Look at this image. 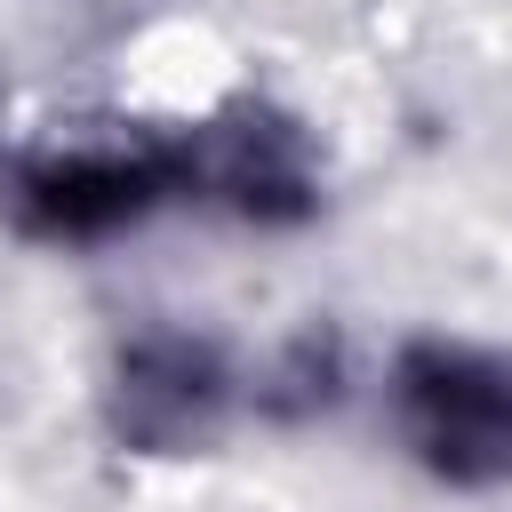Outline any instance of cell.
Masks as SVG:
<instances>
[{
  "mask_svg": "<svg viewBox=\"0 0 512 512\" xmlns=\"http://www.w3.org/2000/svg\"><path fill=\"white\" fill-rule=\"evenodd\" d=\"M184 200V160H176V128L152 136H40L24 152H8L0 168V208L16 216V232L56 240V248H88L112 240L160 208Z\"/></svg>",
  "mask_w": 512,
  "mask_h": 512,
  "instance_id": "obj_1",
  "label": "cell"
},
{
  "mask_svg": "<svg viewBox=\"0 0 512 512\" xmlns=\"http://www.w3.org/2000/svg\"><path fill=\"white\" fill-rule=\"evenodd\" d=\"M232 408V368L208 336L184 328H144L136 344H120L112 384H104V416L128 448L144 456H184L200 448Z\"/></svg>",
  "mask_w": 512,
  "mask_h": 512,
  "instance_id": "obj_4",
  "label": "cell"
},
{
  "mask_svg": "<svg viewBox=\"0 0 512 512\" xmlns=\"http://www.w3.org/2000/svg\"><path fill=\"white\" fill-rule=\"evenodd\" d=\"M400 448L448 488L512 480V360L456 336H416L392 360Z\"/></svg>",
  "mask_w": 512,
  "mask_h": 512,
  "instance_id": "obj_2",
  "label": "cell"
},
{
  "mask_svg": "<svg viewBox=\"0 0 512 512\" xmlns=\"http://www.w3.org/2000/svg\"><path fill=\"white\" fill-rule=\"evenodd\" d=\"M176 160H184V200L224 208L240 224H304L320 208L312 136L272 104H224L208 120H184Z\"/></svg>",
  "mask_w": 512,
  "mask_h": 512,
  "instance_id": "obj_3",
  "label": "cell"
}]
</instances>
